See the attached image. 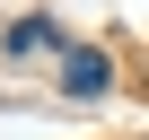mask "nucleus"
I'll return each mask as SVG.
<instances>
[{
  "label": "nucleus",
  "instance_id": "1",
  "mask_svg": "<svg viewBox=\"0 0 149 140\" xmlns=\"http://www.w3.org/2000/svg\"><path fill=\"white\" fill-rule=\"evenodd\" d=\"M105 88H114V70H105V53H88V44H70V53H61V96H79V105H88V96H105Z\"/></svg>",
  "mask_w": 149,
  "mask_h": 140
},
{
  "label": "nucleus",
  "instance_id": "2",
  "mask_svg": "<svg viewBox=\"0 0 149 140\" xmlns=\"http://www.w3.org/2000/svg\"><path fill=\"white\" fill-rule=\"evenodd\" d=\"M0 44H9V53H18V61H26V53H70V35H61V26H53V18H18V26H9V35H0Z\"/></svg>",
  "mask_w": 149,
  "mask_h": 140
}]
</instances>
